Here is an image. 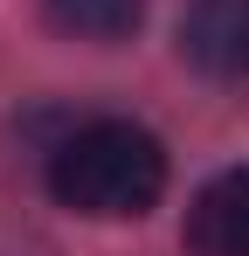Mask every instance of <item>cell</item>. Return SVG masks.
<instances>
[{
    "instance_id": "3957f363",
    "label": "cell",
    "mask_w": 249,
    "mask_h": 256,
    "mask_svg": "<svg viewBox=\"0 0 249 256\" xmlns=\"http://www.w3.org/2000/svg\"><path fill=\"white\" fill-rule=\"evenodd\" d=\"M180 242L194 256H249V160L214 173L201 194L187 201V228Z\"/></svg>"
},
{
    "instance_id": "6da1fadb",
    "label": "cell",
    "mask_w": 249,
    "mask_h": 256,
    "mask_svg": "<svg viewBox=\"0 0 249 256\" xmlns=\"http://www.w3.org/2000/svg\"><path fill=\"white\" fill-rule=\"evenodd\" d=\"M48 194L90 222H138L166 194V146L132 118H90L48 152Z\"/></svg>"
},
{
    "instance_id": "7a4b0ae2",
    "label": "cell",
    "mask_w": 249,
    "mask_h": 256,
    "mask_svg": "<svg viewBox=\"0 0 249 256\" xmlns=\"http://www.w3.org/2000/svg\"><path fill=\"white\" fill-rule=\"evenodd\" d=\"M180 56L201 76H249V0H187Z\"/></svg>"
},
{
    "instance_id": "277c9868",
    "label": "cell",
    "mask_w": 249,
    "mask_h": 256,
    "mask_svg": "<svg viewBox=\"0 0 249 256\" xmlns=\"http://www.w3.org/2000/svg\"><path fill=\"white\" fill-rule=\"evenodd\" d=\"M48 21L83 42H118L146 21V0H48Z\"/></svg>"
}]
</instances>
